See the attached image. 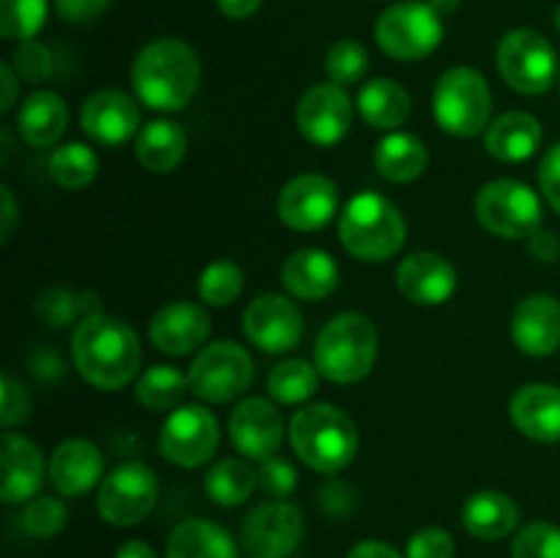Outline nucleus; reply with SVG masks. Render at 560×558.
Segmentation results:
<instances>
[{
  "label": "nucleus",
  "instance_id": "1",
  "mask_svg": "<svg viewBox=\"0 0 560 558\" xmlns=\"http://www.w3.org/2000/svg\"><path fill=\"white\" fill-rule=\"evenodd\" d=\"M71 359L91 386L102 392H118L129 386L140 370V337L126 321L102 312L77 323L71 337Z\"/></svg>",
  "mask_w": 560,
  "mask_h": 558
},
{
  "label": "nucleus",
  "instance_id": "2",
  "mask_svg": "<svg viewBox=\"0 0 560 558\" xmlns=\"http://www.w3.org/2000/svg\"><path fill=\"white\" fill-rule=\"evenodd\" d=\"M202 66L195 49L180 38H153L131 63V85L145 107L159 113L184 109L200 88Z\"/></svg>",
  "mask_w": 560,
  "mask_h": 558
},
{
  "label": "nucleus",
  "instance_id": "3",
  "mask_svg": "<svg viewBox=\"0 0 560 558\" xmlns=\"http://www.w3.org/2000/svg\"><path fill=\"white\" fill-rule=\"evenodd\" d=\"M290 446L317 474L348 468L359 449L355 421L331 403L306 405L290 419Z\"/></svg>",
  "mask_w": 560,
  "mask_h": 558
},
{
  "label": "nucleus",
  "instance_id": "4",
  "mask_svg": "<svg viewBox=\"0 0 560 558\" xmlns=\"http://www.w3.org/2000/svg\"><path fill=\"white\" fill-rule=\"evenodd\" d=\"M405 219L388 197L361 191L339 217V241L364 263H386L405 246Z\"/></svg>",
  "mask_w": 560,
  "mask_h": 558
},
{
  "label": "nucleus",
  "instance_id": "5",
  "mask_svg": "<svg viewBox=\"0 0 560 558\" xmlns=\"http://www.w3.org/2000/svg\"><path fill=\"white\" fill-rule=\"evenodd\" d=\"M377 359V328L361 312H342L320 328L315 367L331 383H359Z\"/></svg>",
  "mask_w": 560,
  "mask_h": 558
},
{
  "label": "nucleus",
  "instance_id": "6",
  "mask_svg": "<svg viewBox=\"0 0 560 558\" xmlns=\"http://www.w3.org/2000/svg\"><path fill=\"white\" fill-rule=\"evenodd\" d=\"M492 93L485 74L470 66H454L432 91V115L454 137H476L487 129Z\"/></svg>",
  "mask_w": 560,
  "mask_h": 558
},
{
  "label": "nucleus",
  "instance_id": "7",
  "mask_svg": "<svg viewBox=\"0 0 560 558\" xmlns=\"http://www.w3.org/2000/svg\"><path fill=\"white\" fill-rule=\"evenodd\" d=\"M375 38L388 58L421 60L443 42L441 14L421 0H402L377 16Z\"/></svg>",
  "mask_w": 560,
  "mask_h": 558
},
{
  "label": "nucleus",
  "instance_id": "8",
  "mask_svg": "<svg viewBox=\"0 0 560 558\" xmlns=\"http://www.w3.org/2000/svg\"><path fill=\"white\" fill-rule=\"evenodd\" d=\"M474 208L481 228L501 239H530L541 224L539 195L514 178H498L481 186Z\"/></svg>",
  "mask_w": 560,
  "mask_h": 558
},
{
  "label": "nucleus",
  "instance_id": "9",
  "mask_svg": "<svg viewBox=\"0 0 560 558\" xmlns=\"http://www.w3.org/2000/svg\"><path fill=\"white\" fill-rule=\"evenodd\" d=\"M495 63L509 88L525 96L550 91L558 74L556 47L530 27H517L498 42Z\"/></svg>",
  "mask_w": 560,
  "mask_h": 558
},
{
  "label": "nucleus",
  "instance_id": "10",
  "mask_svg": "<svg viewBox=\"0 0 560 558\" xmlns=\"http://www.w3.org/2000/svg\"><path fill=\"white\" fill-rule=\"evenodd\" d=\"M189 388L206 403H233L249 388L255 364L233 339H219L197 350L189 367Z\"/></svg>",
  "mask_w": 560,
  "mask_h": 558
},
{
  "label": "nucleus",
  "instance_id": "11",
  "mask_svg": "<svg viewBox=\"0 0 560 558\" xmlns=\"http://www.w3.org/2000/svg\"><path fill=\"white\" fill-rule=\"evenodd\" d=\"M159 498V479L145 463L118 465L104 476L98 487L96 507L104 523L129 528V525L142 523L153 512Z\"/></svg>",
  "mask_w": 560,
  "mask_h": 558
},
{
  "label": "nucleus",
  "instance_id": "12",
  "mask_svg": "<svg viewBox=\"0 0 560 558\" xmlns=\"http://www.w3.org/2000/svg\"><path fill=\"white\" fill-rule=\"evenodd\" d=\"M219 449V421L202 405H184L173 410L159 432V454L180 468L208 463Z\"/></svg>",
  "mask_w": 560,
  "mask_h": 558
},
{
  "label": "nucleus",
  "instance_id": "13",
  "mask_svg": "<svg viewBox=\"0 0 560 558\" xmlns=\"http://www.w3.org/2000/svg\"><path fill=\"white\" fill-rule=\"evenodd\" d=\"M295 126L312 146H337L353 126V102L337 82H317L301 96Z\"/></svg>",
  "mask_w": 560,
  "mask_h": 558
},
{
  "label": "nucleus",
  "instance_id": "14",
  "mask_svg": "<svg viewBox=\"0 0 560 558\" xmlns=\"http://www.w3.org/2000/svg\"><path fill=\"white\" fill-rule=\"evenodd\" d=\"M244 334L262 353H284L304 337V317L288 295L262 293L244 310Z\"/></svg>",
  "mask_w": 560,
  "mask_h": 558
},
{
  "label": "nucleus",
  "instance_id": "15",
  "mask_svg": "<svg viewBox=\"0 0 560 558\" xmlns=\"http://www.w3.org/2000/svg\"><path fill=\"white\" fill-rule=\"evenodd\" d=\"M304 536V518L288 501H268L244 520V550L249 558H288Z\"/></svg>",
  "mask_w": 560,
  "mask_h": 558
},
{
  "label": "nucleus",
  "instance_id": "16",
  "mask_svg": "<svg viewBox=\"0 0 560 558\" xmlns=\"http://www.w3.org/2000/svg\"><path fill=\"white\" fill-rule=\"evenodd\" d=\"M339 208V189L331 178L306 173L284 184L279 191L277 213L282 224L299 233H315L334 219Z\"/></svg>",
  "mask_w": 560,
  "mask_h": 558
},
{
  "label": "nucleus",
  "instance_id": "17",
  "mask_svg": "<svg viewBox=\"0 0 560 558\" xmlns=\"http://www.w3.org/2000/svg\"><path fill=\"white\" fill-rule=\"evenodd\" d=\"M282 438L284 419L277 405L268 403V399H241L230 414V441L249 460L262 463V460L273 457L282 446Z\"/></svg>",
  "mask_w": 560,
  "mask_h": 558
},
{
  "label": "nucleus",
  "instance_id": "18",
  "mask_svg": "<svg viewBox=\"0 0 560 558\" xmlns=\"http://www.w3.org/2000/svg\"><path fill=\"white\" fill-rule=\"evenodd\" d=\"M457 271L438 252H413L397 268V288L419 306L446 304L457 293Z\"/></svg>",
  "mask_w": 560,
  "mask_h": 558
},
{
  "label": "nucleus",
  "instance_id": "19",
  "mask_svg": "<svg viewBox=\"0 0 560 558\" xmlns=\"http://www.w3.org/2000/svg\"><path fill=\"white\" fill-rule=\"evenodd\" d=\"M211 334V315L195 301H173L153 315L148 337L162 353L186 356L202 348Z\"/></svg>",
  "mask_w": 560,
  "mask_h": 558
},
{
  "label": "nucleus",
  "instance_id": "20",
  "mask_svg": "<svg viewBox=\"0 0 560 558\" xmlns=\"http://www.w3.org/2000/svg\"><path fill=\"white\" fill-rule=\"evenodd\" d=\"M80 126L93 142L120 146L140 129V107L124 91H96L82 104Z\"/></svg>",
  "mask_w": 560,
  "mask_h": 558
},
{
  "label": "nucleus",
  "instance_id": "21",
  "mask_svg": "<svg viewBox=\"0 0 560 558\" xmlns=\"http://www.w3.org/2000/svg\"><path fill=\"white\" fill-rule=\"evenodd\" d=\"M512 339L523 353L552 356L560 348V301L556 295L534 293L520 301L512 317Z\"/></svg>",
  "mask_w": 560,
  "mask_h": 558
},
{
  "label": "nucleus",
  "instance_id": "22",
  "mask_svg": "<svg viewBox=\"0 0 560 558\" xmlns=\"http://www.w3.org/2000/svg\"><path fill=\"white\" fill-rule=\"evenodd\" d=\"M514 427L539 443L560 441V388L550 383H528L514 392L509 405Z\"/></svg>",
  "mask_w": 560,
  "mask_h": 558
},
{
  "label": "nucleus",
  "instance_id": "23",
  "mask_svg": "<svg viewBox=\"0 0 560 558\" xmlns=\"http://www.w3.org/2000/svg\"><path fill=\"white\" fill-rule=\"evenodd\" d=\"M0 465H3V503H22L36 498L44 481V457L33 441L16 432H5L0 441Z\"/></svg>",
  "mask_w": 560,
  "mask_h": 558
},
{
  "label": "nucleus",
  "instance_id": "24",
  "mask_svg": "<svg viewBox=\"0 0 560 558\" xmlns=\"http://www.w3.org/2000/svg\"><path fill=\"white\" fill-rule=\"evenodd\" d=\"M104 474V457L96 443L85 438H69L58 443L49 457V479L60 496H82L93 490Z\"/></svg>",
  "mask_w": 560,
  "mask_h": 558
},
{
  "label": "nucleus",
  "instance_id": "25",
  "mask_svg": "<svg viewBox=\"0 0 560 558\" xmlns=\"http://www.w3.org/2000/svg\"><path fill=\"white\" fill-rule=\"evenodd\" d=\"M282 284L301 301H320L339 284V266L328 252L299 249L282 263Z\"/></svg>",
  "mask_w": 560,
  "mask_h": 558
},
{
  "label": "nucleus",
  "instance_id": "26",
  "mask_svg": "<svg viewBox=\"0 0 560 558\" xmlns=\"http://www.w3.org/2000/svg\"><path fill=\"white\" fill-rule=\"evenodd\" d=\"M69 126V107L55 91H36L16 109V131L33 148H49Z\"/></svg>",
  "mask_w": 560,
  "mask_h": 558
},
{
  "label": "nucleus",
  "instance_id": "27",
  "mask_svg": "<svg viewBox=\"0 0 560 558\" xmlns=\"http://www.w3.org/2000/svg\"><path fill=\"white\" fill-rule=\"evenodd\" d=\"M541 124L530 113L514 109L492 120L485 131V146L501 162H525L541 146Z\"/></svg>",
  "mask_w": 560,
  "mask_h": 558
},
{
  "label": "nucleus",
  "instance_id": "28",
  "mask_svg": "<svg viewBox=\"0 0 560 558\" xmlns=\"http://www.w3.org/2000/svg\"><path fill=\"white\" fill-rule=\"evenodd\" d=\"M520 523V509L506 492L479 490L463 503V525L470 536L485 542L503 539Z\"/></svg>",
  "mask_w": 560,
  "mask_h": 558
},
{
  "label": "nucleus",
  "instance_id": "29",
  "mask_svg": "<svg viewBox=\"0 0 560 558\" xmlns=\"http://www.w3.org/2000/svg\"><path fill=\"white\" fill-rule=\"evenodd\" d=\"M167 558H238V545L219 523L184 520L170 534Z\"/></svg>",
  "mask_w": 560,
  "mask_h": 558
},
{
  "label": "nucleus",
  "instance_id": "30",
  "mask_svg": "<svg viewBox=\"0 0 560 558\" xmlns=\"http://www.w3.org/2000/svg\"><path fill=\"white\" fill-rule=\"evenodd\" d=\"M135 151L148 173H173L186 156V131L173 120H151L137 135Z\"/></svg>",
  "mask_w": 560,
  "mask_h": 558
},
{
  "label": "nucleus",
  "instance_id": "31",
  "mask_svg": "<svg viewBox=\"0 0 560 558\" xmlns=\"http://www.w3.org/2000/svg\"><path fill=\"white\" fill-rule=\"evenodd\" d=\"M359 113L375 129H397L410 118V96L399 82L388 77H375L359 91Z\"/></svg>",
  "mask_w": 560,
  "mask_h": 558
},
{
  "label": "nucleus",
  "instance_id": "32",
  "mask_svg": "<svg viewBox=\"0 0 560 558\" xmlns=\"http://www.w3.org/2000/svg\"><path fill=\"white\" fill-rule=\"evenodd\" d=\"M430 162L424 142L405 131L383 137L375 148V170L392 184H410L421 178Z\"/></svg>",
  "mask_w": 560,
  "mask_h": 558
},
{
  "label": "nucleus",
  "instance_id": "33",
  "mask_svg": "<svg viewBox=\"0 0 560 558\" xmlns=\"http://www.w3.org/2000/svg\"><path fill=\"white\" fill-rule=\"evenodd\" d=\"M257 470L238 457L219 460L206 476V492L219 507H241L257 487Z\"/></svg>",
  "mask_w": 560,
  "mask_h": 558
},
{
  "label": "nucleus",
  "instance_id": "34",
  "mask_svg": "<svg viewBox=\"0 0 560 558\" xmlns=\"http://www.w3.org/2000/svg\"><path fill=\"white\" fill-rule=\"evenodd\" d=\"M191 392L189 375L170 364H153L142 372L137 381V403L148 410H170L184 399V394Z\"/></svg>",
  "mask_w": 560,
  "mask_h": 558
},
{
  "label": "nucleus",
  "instance_id": "35",
  "mask_svg": "<svg viewBox=\"0 0 560 558\" xmlns=\"http://www.w3.org/2000/svg\"><path fill=\"white\" fill-rule=\"evenodd\" d=\"M320 386V370L304 359H288L268 375V394L282 405L306 403Z\"/></svg>",
  "mask_w": 560,
  "mask_h": 558
},
{
  "label": "nucleus",
  "instance_id": "36",
  "mask_svg": "<svg viewBox=\"0 0 560 558\" xmlns=\"http://www.w3.org/2000/svg\"><path fill=\"white\" fill-rule=\"evenodd\" d=\"M36 312L47 326L63 328L69 326V323H82L93 315H102V304H98L96 293L77 295L63 288H49L44 290L42 299H38Z\"/></svg>",
  "mask_w": 560,
  "mask_h": 558
},
{
  "label": "nucleus",
  "instance_id": "37",
  "mask_svg": "<svg viewBox=\"0 0 560 558\" xmlns=\"http://www.w3.org/2000/svg\"><path fill=\"white\" fill-rule=\"evenodd\" d=\"M49 175L63 189H85L98 175V156L82 142L60 146L49 156Z\"/></svg>",
  "mask_w": 560,
  "mask_h": 558
},
{
  "label": "nucleus",
  "instance_id": "38",
  "mask_svg": "<svg viewBox=\"0 0 560 558\" xmlns=\"http://www.w3.org/2000/svg\"><path fill=\"white\" fill-rule=\"evenodd\" d=\"M47 22V0H0V36L11 42L36 38Z\"/></svg>",
  "mask_w": 560,
  "mask_h": 558
},
{
  "label": "nucleus",
  "instance_id": "39",
  "mask_svg": "<svg viewBox=\"0 0 560 558\" xmlns=\"http://www.w3.org/2000/svg\"><path fill=\"white\" fill-rule=\"evenodd\" d=\"M200 299L211 306H230L244 293V271L233 260H213L200 274Z\"/></svg>",
  "mask_w": 560,
  "mask_h": 558
},
{
  "label": "nucleus",
  "instance_id": "40",
  "mask_svg": "<svg viewBox=\"0 0 560 558\" xmlns=\"http://www.w3.org/2000/svg\"><path fill=\"white\" fill-rule=\"evenodd\" d=\"M366 69H370V53L355 38H339L328 47L326 53V71L331 82L337 85H353V82L364 80Z\"/></svg>",
  "mask_w": 560,
  "mask_h": 558
},
{
  "label": "nucleus",
  "instance_id": "41",
  "mask_svg": "<svg viewBox=\"0 0 560 558\" xmlns=\"http://www.w3.org/2000/svg\"><path fill=\"white\" fill-rule=\"evenodd\" d=\"M512 558H560V528L552 523H530L517 534Z\"/></svg>",
  "mask_w": 560,
  "mask_h": 558
},
{
  "label": "nucleus",
  "instance_id": "42",
  "mask_svg": "<svg viewBox=\"0 0 560 558\" xmlns=\"http://www.w3.org/2000/svg\"><path fill=\"white\" fill-rule=\"evenodd\" d=\"M66 503L60 498L36 496L22 512V525L31 536H55L66 525Z\"/></svg>",
  "mask_w": 560,
  "mask_h": 558
},
{
  "label": "nucleus",
  "instance_id": "43",
  "mask_svg": "<svg viewBox=\"0 0 560 558\" xmlns=\"http://www.w3.org/2000/svg\"><path fill=\"white\" fill-rule=\"evenodd\" d=\"M11 66H14V71L20 74V80L38 85V82H44L52 77L55 58H52V53H49L47 44L36 42V38H27V42L16 44Z\"/></svg>",
  "mask_w": 560,
  "mask_h": 558
},
{
  "label": "nucleus",
  "instance_id": "44",
  "mask_svg": "<svg viewBox=\"0 0 560 558\" xmlns=\"http://www.w3.org/2000/svg\"><path fill=\"white\" fill-rule=\"evenodd\" d=\"M31 416V394L11 372L0 375V425L11 430Z\"/></svg>",
  "mask_w": 560,
  "mask_h": 558
},
{
  "label": "nucleus",
  "instance_id": "45",
  "mask_svg": "<svg viewBox=\"0 0 560 558\" xmlns=\"http://www.w3.org/2000/svg\"><path fill=\"white\" fill-rule=\"evenodd\" d=\"M457 545H454V536L446 528H438V525H427L419 528L408 539V558H454Z\"/></svg>",
  "mask_w": 560,
  "mask_h": 558
},
{
  "label": "nucleus",
  "instance_id": "46",
  "mask_svg": "<svg viewBox=\"0 0 560 558\" xmlns=\"http://www.w3.org/2000/svg\"><path fill=\"white\" fill-rule=\"evenodd\" d=\"M257 479H260V487L271 498H288L290 492L295 490V481H299V474H295L293 465L282 457H268L260 463V470H257Z\"/></svg>",
  "mask_w": 560,
  "mask_h": 558
},
{
  "label": "nucleus",
  "instance_id": "47",
  "mask_svg": "<svg viewBox=\"0 0 560 558\" xmlns=\"http://www.w3.org/2000/svg\"><path fill=\"white\" fill-rule=\"evenodd\" d=\"M109 0H55V11L63 22L71 25H85V22L98 20L107 11Z\"/></svg>",
  "mask_w": 560,
  "mask_h": 558
},
{
  "label": "nucleus",
  "instance_id": "48",
  "mask_svg": "<svg viewBox=\"0 0 560 558\" xmlns=\"http://www.w3.org/2000/svg\"><path fill=\"white\" fill-rule=\"evenodd\" d=\"M539 186L545 191L547 202L560 213V142L547 151L539 167Z\"/></svg>",
  "mask_w": 560,
  "mask_h": 558
},
{
  "label": "nucleus",
  "instance_id": "49",
  "mask_svg": "<svg viewBox=\"0 0 560 558\" xmlns=\"http://www.w3.org/2000/svg\"><path fill=\"white\" fill-rule=\"evenodd\" d=\"M528 246L530 255L541 263H552L560 255V241L556 233H550V230H536V233L530 235Z\"/></svg>",
  "mask_w": 560,
  "mask_h": 558
},
{
  "label": "nucleus",
  "instance_id": "50",
  "mask_svg": "<svg viewBox=\"0 0 560 558\" xmlns=\"http://www.w3.org/2000/svg\"><path fill=\"white\" fill-rule=\"evenodd\" d=\"M348 558H408V556H402L399 550H394V547L386 545V542L364 539L348 553Z\"/></svg>",
  "mask_w": 560,
  "mask_h": 558
},
{
  "label": "nucleus",
  "instance_id": "51",
  "mask_svg": "<svg viewBox=\"0 0 560 558\" xmlns=\"http://www.w3.org/2000/svg\"><path fill=\"white\" fill-rule=\"evenodd\" d=\"M219 11L230 20H246L262 5V0H217Z\"/></svg>",
  "mask_w": 560,
  "mask_h": 558
},
{
  "label": "nucleus",
  "instance_id": "52",
  "mask_svg": "<svg viewBox=\"0 0 560 558\" xmlns=\"http://www.w3.org/2000/svg\"><path fill=\"white\" fill-rule=\"evenodd\" d=\"M16 71L11 63H0V85H3V98H0V113H9L16 98Z\"/></svg>",
  "mask_w": 560,
  "mask_h": 558
},
{
  "label": "nucleus",
  "instance_id": "53",
  "mask_svg": "<svg viewBox=\"0 0 560 558\" xmlns=\"http://www.w3.org/2000/svg\"><path fill=\"white\" fill-rule=\"evenodd\" d=\"M0 197H3V228H0V241H9L16 228V200L11 195L9 186H0Z\"/></svg>",
  "mask_w": 560,
  "mask_h": 558
},
{
  "label": "nucleus",
  "instance_id": "54",
  "mask_svg": "<svg viewBox=\"0 0 560 558\" xmlns=\"http://www.w3.org/2000/svg\"><path fill=\"white\" fill-rule=\"evenodd\" d=\"M115 558H159V556L148 542L131 539L126 542V545H120V550L115 553Z\"/></svg>",
  "mask_w": 560,
  "mask_h": 558
},
{
  "label": "nucleus",
  "instance_id": "55",
  "mask_svg": "<svg viewBox=\"0 0 560 558\" xmlns=\"http://www.w3.org/2000/svg\"><path fill=\"white\" fill-rule=\"evenodd\" d=\"M427 3H430L441 16H448L463 5V0H427Z\"/></svg>",
  "mask_w": 560,
  "mask_h": 558
},
{
  "label": "nucleus",
  "instance_id": "56",
  "mask_svg": "<svg viewBox=\"0 0 560 558\" xmlns=\"http://www.w3.org/2000/svg\"><path fill=\"white\" fill-rule=\"evenodd\" d=\"M556 27H558V33H560V5L556 9Z\"/></svg>",
  "mask_w": 560,
  "mask_h": 558
}]
</instances>
